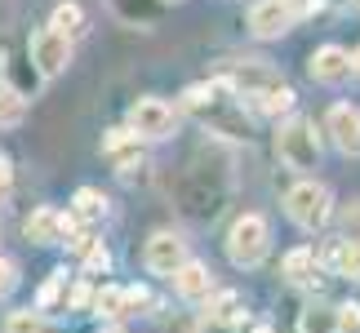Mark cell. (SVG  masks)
I'll use <instances>...</instances> for the list:
<instances>
[{
	"label": "cell",
	"mask_w": 360,
	"mask_h": 333,
	"mask_svg": "<svg viewBox=\"0 0 360 333\" xmlns=\"http://www.w3.org/2000/svg\"><path fill=\"white\" fill-rule=\"evenodd\" d=\"M183 111H191L196 120H205L214 133L231 138V143H249L254 124L245 116V103L223 85V76L214 80H200V85H187L183 89Z\"/></svg>",
	"instance_id": "6da1fadb"
},
{
	"label": "cell",
	"mask_w": 360,
	"mask_h": 333,
	"mask_svg": "<svg viewBox=\"0 0 360 333\" xmlns=\"http://www.w3.org/2000/svg\"><path fill=\"white\" fill-rule=\"evenodd\" d=\"M276 156H281V164L294 169V174L316 169V164H321V133H316V120H307V116L281 120V129H276Z\"/></svg>",
	"instance_id": "7a4b0ae2"
},
{
	"label": "cell",
	"mask_w": 360,
	"mask_h": 333,
	"mask_svg": "<svg viewBox=\"0 0 360 333\" xmlns=\"http://www.w3.org/2000/svg\"><path fill=\"white\" fill-rule=\"evenodd\" d=\"M223 244H227L231 267H240V271L262 267V258L271 254V227H267V218H262V214H240L227 227V240Z\"/></svg>",
	"instance_id": "3957f363"
},
{
	"label": "cell",
	"mask_w": 360,
	"mask_h": 333,
	"mask_svg": "<svg viewBox=\"0 0 360 333\" xmlns=\"http://www.w3.org/2000/svg\"><path fill=\"white\" fill-rule=\"evenodd\" d=\"M285 214L302 231H321L334 218V191L325 183H316V178H302V183H294L285 191Z\"/></svg>",
	"instance_id": "277c9868"
},
{
	"label": "cell",
	"mask_w": 360,
	"mask_h": 333,
	"mask_svg": "<svg viewBox=\"0 0 360 333\" xmlns=\"http://www.w3.org/2000/svg\"><path fill=\"white\" fill-rule=\"evenodd\" d=\"M124 129L138 133L143 143H165V138H174V129H178V111L165 98H138L129 107V124H124Z\"/></svg>",
	"instance_id": "5b68a950"
},
{
	"label": "cell",
	"mask_w": 360,
	"mask_h": 333,
	"mask_svg": "<svg viewBox=\"0 0 360 333\" xmlns=\"http://www.w3.org/2000/svg\"><path fill=\"white\" fill-rule=\"evenodd\" d=\"M27 53H32V72L40 80H53L63 76L67 67H72V40L49 32V27H40V32H32V40H27Z\"/></svg>",
	"instance_id": "8992f818"
},
{
	"label": "cell",
	"mask_w": 360,
	"mask_h": 333,
	"mask_svg": "<svg viewBox=\"0 0 360 333\" xmlns=\"http://www.w3.org/2000/svg\"><path fill=\"white\" fill-rule=\"evenodd\" d=\"M22 231H27V240H36V244H67L80 231V222L67 214V209L40 204V209H32V218H27Z\"/></svg>",
	"instance_id": "52a82bcc"
},
{
	"label": "cell",
	"mask_w": 360,
	"mask_h": 333,
	"mask_svg": "<svg viewBox=\"0 0 360 333\" xmlns=\"http://www.w3.org/2000/svg\"><path fill=\"white\" fill-rule=\"evenodd\" d=\"M143 262L151 275H174L187 262V240L178 231H151V240L143 249Z\"/></svg>",
	"instance_id": "ba28073f"
},
{
	"label": "cell",
	"mask_w": 360,
	"mask_h": 333,
	"mask_svg": "<svg viewBox=\"0 0 360 333\" xmlns=\"http://www.w3.org/2000/svg\"><path fill=\"white\" fill-rule=\"evenodd\" d=\"M298 13L285 5V0H254L249 5V32L258 40H281L285 32H294Z\"/></svg>",
	"instance_id": "9c48e42d"
},
{
	"label": "cell",
	"mask_w": 360,
	"mask_h": 333,
	"mask_svg": "<svg viewBox=\"0 0 360 333\" xmlns=\"http://www.w3.org/2000/svg\"><path fill=\"white\" fill-rule=\"evenodd\" d=\"M325 133L334 138L342 156H360V107L356 103H334L325 111Z\"/></svg>",
	"instance_id": "30bf717a"
},
{
	"label": "cell",
	"mask_w": 360,
	"mask_h": 333,
	"mask_svg": "<svg viewBox=\"0 0 360 333\" xmlns=\"http://www.w3.org/2000/svg\"><path fill=\"white\" fill-rule=\"evenodd\" d=\"M169 280H174V294L183 298V302H191V307L214 298V271L205 267V262H196V258H187L183 267L169 275Z\"/></svg>",
	"instance_id": "8fae6325"
},
{
	"label": "cell",
	"mask_w": 360,
	"mask_h": 333,
	"mask_svg": "<svg viewBox=\"0 0 360 333\" xmlns=\"http://www.w3.org/2000/svg\"><path fill=\"white\" fill-rule=\"evenodd\" d=\"M307 76L316 85H342V80L352 76V53L342 45H321L307 58Z\"/></svg>",
	"instance_id": "7c38bea8"
},
{
	"label": "cell",
	"mask_w": 360,
	"mask_h": 333,
	"mask_svg": "<svg viewBox=\"0 0 360 333\" xmlns=\"http://www.w3.org/2000/svg\"><path fill=\"white\" fill-rule=\"evenodd\" d=\"M103 156L112 160L124 178H129L138 164H143V138L129 133L124 124H120V129H107V138H103Z\"/></svg>",
	"instance_id": "4fadbf2b"
},
{
	"label": "cell",
	"mask_w": 360,
	"mask_h": 333,
	"mask_svg": "<svg viewBox=\"0 0 360 333\" xmlns=\"http://www.w3.org/2000/svg\"><path fill=\"white\" fill-rule=\"evenodd\" d=\"M325 262L334 267V275H342V280H360V235H352V240H338L325 249Z\"/></svg>",
	"instance_id": "5bb4252c"
},
{
	"label": "cell",
	"mask_w": 360,
	"mask_h": 333,
	"mask_svg": "<svg viewBox=\"0 0 360 333\" xmlns=\"http://www.w3.org/2000/svg\"><path fill=\"white\" fill-rule=\"evenodd\" d=\"M316 275H321V258H316L311 244H298L285 254V280L289 285H316Z\"/></svg>",
	"instance_id": "9a60e30c"
},
{
	"label": "cell",
	"mask_w": 360,
	"mask_h": 333,
	"mask_svg": "<svg viewBox=\"0 0 360 333\" xmlns=\"http://www.w3.org/2000/svg\"><path fill=\"white\" fill-rule=\"evenodd\" d=\"M72 214L76 222H98V218H107V196L98 187H76V196H72Z\"/></svg>",
	"instance_id": "2e32d148"
},
{
	"label": "cell",
	"mask_w": 360,
	"mask_h": 333,
	"mask_svg": "<svg viewBox=\"0 0 360 333\" xmlns=\"http://www.w3.org/2000/svg\"><path fill=\"white\" fill-rule=\"evenodd\" d=\"M49 32L76 40L80 32H85V9H80L76 0H63V5H53V13H49Z\"/></svg>",
	"instance_id": "e0dca14e"
},
{
	"label": "cell",
	"mask_w": 360,
	"mask_h": 333,
	"mask_svg": "<svg viewBox=\"0 0 360 333\" xmlns=\"http://www.w3.org/2000/svg\"><path fill=\"white\" fill-rule=\"evenodd\" d=\"M112 5L124 22H138V27L160 22V13H165V0H112Z\"/></svg>",
	"instance_id": "ac0fdd59"
},
{
	"label": "cell",
	"mask_w": 360,
	"mask_h": 333,
	"mask_svg": "<svg viewBox=\"0 0 360 333\" xmlns=\"http://www.w3.org/2000/svg\"><path fill=\"white\" fill-rule=\"evenodd\" d=\"M27 120V98L13 85H5L0 80V129H13V124Z\"/></svg>",
	"instance_id": "d6986e66"
},
{
	"label": "cell",
	"mask_w": 360,
	"mask_h": 333,
	"mask_svg": "<svg viewBox=\"0 0 360 333\" xmlns=\"http://www.w3.org/2000/svg\"><path fill=\"white\" fill-rule=\"evenodd\" d=\"M298 333H338V311H334V307H325V302H316V307L302 311Z\"/></svg>",
	"instance_id": "ffe728a7"
},
{
	"label": "cell",
	"mask_w": 360,
	"mask_h": 333,
	"mask_svg": "<svg viewBox=\"0 0 360 333\" xmlns=\"http://www.w3.org/2000/svg\"><path fill=\"white\" fill-rule=\"evenodd\" d=\"M5 333H58L40 311H13L9 320H5Z\"/></svg>",
	"instance_id": "44dd1931"
},
{
	"label": "cell",
	"mask_w": 360,
	"mask_h": 333,
	"mask_svg": "<svg viewBox=\"0 0 360 333\" xmlns=\"http://www.w3.org/2000/svg\"><path fill=\"white\" fill-rule=\"evenodd\" d=\"M89 307L98 311V315H107V320H120V285H103V289H94Z\"/></svg>",
	"instance_id": "7402d4cb"
},
{
	"label": "cell",
	"mask_w": 360,
	"mask_h": 333,
	"mask_svg": "<svg viewBox=\"0 0 360 333\" xmlns=\"http://www.w3.org/2000/svg\"><path fill=\"white\" fill-rule=\"evenodd\" d=\"M147 307H151V294L143 285H120V320H124V315L147 311Z\"/></svg>",
	"instance_id": "603a6c76"
},
{
	"label": "cell",
	"mask_w": 360,
	"mask_h": 333,
	"mask_svg": "<svg viewBox=\"0 0 360 333\" xmlns=\"http://www.w3.org/2000/svg\"><path fill=\"white\" fill-rule=\"evenodd\" d=\"M63 289H67V271H53L49 280H45V289H40V294H36V311H49L53 302L63 298Z\"/></svg>",
	"instance_id": "cb8c5ba5"
},
{
	"label": "cell",
	"mask_w": 360,
	"mask_h": 333,
	"mask_svg": "<svg viewBox=\"0 0 360 333\" xmlns=\"http://www.w3.org/2000/svg\"><path fill=\"white\" fill-rule=\"evenodd\" d=\"M18 280H22V275H18V262L0 254V298H9L13 289H18Z\"/></svg>",
	"instance_id": "d4e9b609"
},
{
	"label": "cell",
	"mask_w": 360,
	"mask_h": 333,
	"mask_svg": "<svg viewBox=\"0 0 360 333\" xmlns=\"http://www.w3.org/2000/svg\"><path fill=\"white\" fill-rule=\"evenodd\" d=\"M338 311V333H360V302H342Z\"/></svg>",
	"instance_id": "484cf974"
},
{
	"label": "cell",
	"mask_w": 360,
	"mask_h": 333,
	"mask_svg": "<svg viewBox=\"0 0 360 333\" xmlns=\"http://www.w3.org/2000/svg\"><path fill=\"white\" fill-rule=\"evenodd\" d=\"M342 227H347V231H342V240H352V235H360V200H356V209H347V214H342Z\"/></svg>",
	"instance_id": "4316f807"
},
{
	"label": "cell",
	"mask_w": 360,
	"mask_h": 333,
	"mask_svg": "<svg viewBox=\"0 0 360 333\" xmlns=\"http://www.w3.org/2000/svg\"><path fill=\"white\" fill-rule=\"evenodd\" d=\"M9 191H13V164H9L5 156H0V200H5Z\"/></svg>",
	"instance_id": "83f0119b"
},
{
	"label": "cell",
	"mask_w": 360,
	"mask_h": 333,
	"mask_svg": "<svg viewBox=\"0 0 360 333\" xmlns=\"http://www.w3.org/2000/svg\"><path fill=\"white\" fill-rule=\"evenodd\" d=\"M89 298H94V289H89L85 280H80V285L72 289V307H76V311H85V307H89Z\"/></svg>",
	"instance_id": "f1b7e54d"
},
{
	"label": "cell",
	"mask_w": 360,
	"mask_h": 333,
	"mask_svg": "<svg viewBox=\"0 0 360 333\" xmlns=\"http://www.w3.org/2000/svg\"><path fill=\"white\" fill-rule=\"evenodd\" d=\"M196 333H236V329H231L227 320H210V315H205V320L196 325Z\"/></svg>",
	"instance_id": "f546056e"
},
{
	"label": "cell",
	"mask_w": 360,
	"mask_h": 333,
	"mask_svg": "<svg viewBox=\"0 0 360 333\" xmlns=\"http://www.w3.org/2000/svg\"><path fill=\"white\" fill-rule=\"evenodd\" d=\"M352 76H360V45H356V53H352Z\"/></svg>",
	"instance_id": "4dcf8cb0"
},
{
	"label": "cell",
	"mask_w": 360,
	"mask_h": 333,
	"mask_svg": "<svg viewBox=\"0 0 360 333\" xmlns=\"http://www.w3.org/2000/svg\"><path fill=\"white\" fill-rule=\"evenodd\" d=\"M103 333H124V329H120V325H112V329H103Z\"/></svg>",
	"instance_id": "1f68e13d"
}]
</instances>
